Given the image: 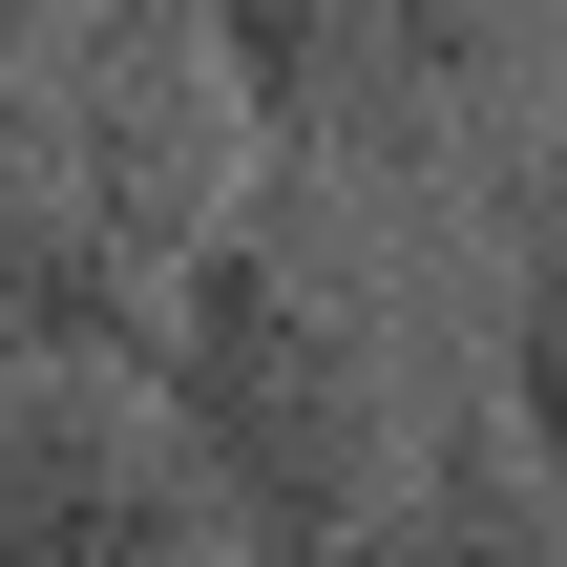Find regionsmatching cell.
Here are the masks:
<instances>
[{
    "label": "cell",
    "mask_w": 567,
    "mask_h": 567,
    "mask_svg": "<svg viewBox=\"0 0 567 567\" xmlns=\"http://www.w3.org/2000/svg\"><path fill=\"white\" fill-rule=\"evenodd\" d=\"M147 379L231 463L252 547H421V526H463V442H442V379H421V295L379 252V168L252 147V189L210 210V252L147 316Z\"/></svg>",
    "instance_id": "6da1fadb"
},
{
    "label": "cell",
    "mask_w": 567,
    "mask_h": 567,
    "mask_svg": "<svg viewBox=\"0 0 567 567\" xmlns=\"http://www.w3.org/2000/svg\"><path fill=\"white\" fill-rule=\"evenodd\" d=\"M252 189V84L210 0H63L0 42V358H147L168 274Z\"/></svg>",
    "instance_id": "7a4b0ae2"
},
{
    "label": "cell",
    "mask_w": 567,
    "mask_h": 567,
    "mask_svg": "<svg viewBox=\"0 0 567 567\" xmlns=\"http://www.w3.org/2000/svg\"><path fill=\"white\" fill-rule=\"evenodd\" d=\"M210 547H252V505L147 358H84V337L0 358V567H210Z\"/></svg>",
    "instance_id": "3957f363"
},
{
    "label": "cell",
    "mask_w": 567,
    "mask_h": 567,
    "mask_svg": "<svg viewBox=\"0 0 567 567\" xmlns=\"http://www.w3.org/2000/svg\"><path fill=\"white\" fill-rule=\"evenodd\" d=\"M505 21H526V0H210V42H231V84H252V147L379 168V189H421L442 126H484Z\"/></svg>",
    "instance_id": "277c9868"
},
{
    "label": "cell",
    "mask_w": 567,
    "mask_h": 567,
    "mask_svg": "<svg viewBox=\"0 0 567 567\" xmlns=\"http://www.w3.org/2000/svg\"><path fill=\"white\" fill-rule=\"evenodd\" d=\"M505 400H526V442H547V484H567V210L526 231V295H505Z\"/></svg>",
    "instance_id": "5b68a950"
},
{
    "label": "cell",
    "mask_w": 567,
    "mask_h": 567,
    "mask_svg": "<svg viewBox=\"0 0 567 567\" xmlns=\"http://www.w3.org/2000/svg\"><path fill=\"white\" fill-rule=\"evenodd\" d=\"M42 21H63V0H0V42H42Z\"/></svg>",
    "instance_id": "8992f818"
},
{
    "label": "cell",
    "mask_w": 567,
    "mask_h": 567,
    "mask_svg": "<svg viewBox=\"0 0 567 567\" xmlns=\"http://www.w3.org/2000/svg\"><path fill=\"white\" fill-rule=\"evenodd\" d=\"M547 21H567V0H547Z\"/></svg>",
    "instance_id": "52a82bcc"
}]
</instances>
